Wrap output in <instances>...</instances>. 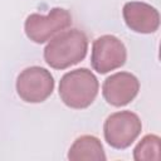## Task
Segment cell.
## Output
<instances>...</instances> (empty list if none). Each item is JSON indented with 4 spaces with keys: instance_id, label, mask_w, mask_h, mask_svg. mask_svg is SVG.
I'll use <instances>...</instances> for the list:
<instances>
[{
    "instance_id": "obj_1",
    "label": "cell",
    "mask_w": 161,
    "mask_h": 161,
    "mask_svg": "<svg viewBox=\"0 0 161 161\" xmlns=\"http://www.w3.org/2000/svg\"><path fill=\"white\" fill-rule=\"evenodd\" d=\"M88 50V39L79 29L60 31L44 49L45 63L54 69H65L84 59Z\"/></svg>"
},
{
    "instance_id": "obj_2",
    "label": "cell",
    "mask_w": 161,
    "mask_h": 161,
    "mask_svg": "<svg viewBox=\"0 0 161 161\" xmlns=\"http://www.w3.org/2000/svg\"><path fill=\"white\" fill-rule=\"evenodd\" d=\"M98 80L87 68L65 73L59 82V97L63 103L74 109L87 108L98 94Z\"/></svg>"
},
{
    "instance_id": "obj_3",
    "label": "cell",
    "mask_w": 161,
    "mask_h": 161,
    "mask_svg": "<svg viewBox=\"0 0 161 161\" xmlns=\"http://www.w3.org/2000/svg\"><path fill=\"white\" fill-rule=\"evenodd\" d=\"M142 123L138 116L131 111H121L107 117L103 133L104 140L113 148H127L140 136Z\"/></svg>"
},
{
    "instance_id": "obj_4",
    "label": "cell",
    "mask_w": 161,
    "mask_h": 161,
    "mask_svg": "<svg viewBox=\"0 0 161 161\" xmlns=\"http://www.w3.org/2000/svg\"><path fill=\"white\" fill-rule=\"evenodd\" d=\"M72 24V15L68 10L54 8L47 16L40 14H30L24 24L26 36L34 43L42 44L49 40L57 33L67 29Z\"/></svg>"
},
{
    "instance_id": "obj_5",
    "label": "cell",
    "mask_w": 161,
    "mask_h": 161,
    "mask_svg": "<svg viewBox=\"0 0 161 161\" xmlns=\"http://www.w3.org/2000/svg\"><path fill=\"white\" fill-rule=\"evenodd\" d=\"M54 89V78L49 70L42 67L25 68L16 79L18 96L28 103L44 102Z\"/></svg>"
},
{
    "instance_id": "obj_6",
    "label": "cell",
    "mask_w": 161,
    "mask_h": 161,
    "mask_svg": "<svg viewBox=\"0 0 161 161\" xmlns=\"http://www.w3.org/2000/svg\"><path fill=\"white\" fill-rule=\"evenodd\" d=\"M126 58V47L117 36L102 35L93 42L91 63L98 73L104 74L122 67Z\"/></svg>"
},
{
    "instance_id": "obj_7",
    "label": "cell",
    "mask_w": 161,
    "mask_h": 161,
    "mask_svg": "<svg viewBox=\"0 0 161 161\" xmlns=\"http://www.w3.org/2000/svg\"><path fill=\"white\" fill-rule=\"evenodd\" d=\"M138 91V79L128 72H118L109 75L103 82L102 87L104 99L114 107H122L128 104L137 96Z\"/></svg>"
},
{
    "instance_id": "obj_8",
    "label": "cell",
    "mask_w": 161,
    "mask_h": 161,
    "mask_svg": "<svg viewBox=\"0 0 161 161\" xmlns=\"http://www.w3.org/2000/svg\"><path fill=\"white\" fill-rule=\"evenodd\" d=\"M122 13L126 25L136 33L151 34L160 26V14L150 4L130 1L125 4Z\"/></svg>"
},
{
    "instance_id": "obj_9",
    "label": "cell",
    "mask_w": 161,
    "mask_h": 161,
    "mask_svg": "<svg viewBox=\"0 0 161 161\" xmlns=\"http://www.w3.org/2000/svg\"><path fill=\"white\" fill-rule=\"evenodd\" d=\"M70 161H104L106 155L101 141L91 135L78 137L69 148Z\"/></svg>"
},
{
    "instance_id": "obj_10",
    "label": "cell",
    "mask_w": 161,
    "mask_h": 161,
    "mask_svg": "<svg viewBox=\"0 0 161 161\" xmlns=\"http://www.w3.org/2000/svg\"><path fill=\"white\" fill-rule=\"evenodd\" d=\"M133 158L136 161H160L161 138L157 135H146L135 147Z\"/></svg>"
}]
</instances>
